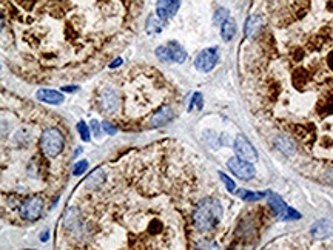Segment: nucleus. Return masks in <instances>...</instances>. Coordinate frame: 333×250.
<instances>
[{"instance_id":"nucleus-1","label":"nucleus","mask_w":333,"mask_h":250,"mask_svg":"<svg viewBox=\"0 0 333 250\" xmlns=\"http://www.w3.org/2000/svg\"><path fill=\"white\" fill-rule=\"evenodd\" d=\"M222 217V207L216 199H204L193 213V222L201 232L212 230Z\"/></svg>"},{"instance_id":"nucleus-2","label":"nucleus","mask_w":333,"mask_h":250,"mask_svg":"<svg viewBox=\"0 0 333 250\" xmlns=\"http://www.w3.org/2000/svg\"><path fill=\"white\" fill-rule=\"evenodd\" d=\"M63 144H65L63 136L57 128H47L40 138L42 150L50 157H56L57 155H59L63 150Z\"/></svg>"},{"instance_id":"nucleus-3","label":"nucleus","mask_w":333,"mask_h":250,"mask_svg":"<svg viewBox=\"0 0 333 250\" xmlns=\"http://www.w3.org/2000/svg\"><path fill=\"white\" fill-rule=\"evenodd\" d=\"M157 58L162 62H178L182 63L187 59V51L183 50L178 42H168L164 47H159L156 50Z\"/></svg>"},{"instance_id":"nucleus-4","label":"nucleus","mask_w":333,"mask_h":250,"mask_svg":"<svg viewBox=\"0 0 333 250\" xmlns=\"http://www.w3.org/2000/svg\"><path fill=\"white\" fill-rule=\"evenodd\" d=\"M217 59H219V53H217V48H207L204 51H201L198 54L196 61H194V65L199 71L202 73H209L212 71L214 65L217 63Z\"/></svg>"},{"instance_id":"nucleus-5","label":"nucleus","mask_w":333,"mask_h":250,"mask_svg":"<svg viewBox=\"0 0 333 250\" xmlns=\"http://www.w3.org/2000/svg\"><path fill=\"white\" fill-rule=\"evenodd\" d=\"M228 168L232 170L233 175H236L241 179H245V181L251 179L256 173L253 164L248 161H244V159H241V157H232L230 161H228Z\"/></svg>"},{"instance_id":"nucleus-6","label":"nucleus","mask_w":333,"mask_h":250,"mask_svg":"<svg viewBox=\"0 0 333 250\" xmlns=\"http://www.w3.org/2000/svg\"><path fill=\"white\" fill-rule=\"evenodd\" d=\"M42 209H43V201L39 196H34L22 204L20 215L22 218L27 221H36L42 215Z\"/></svg>"},{"instance_id":"nucleus-7","label":"nucleus","mask_w":333,"mask_h":250,"mask_svg":"<svg viewBox=\"0 0 333 250\" xmlns=\"http://www.w3.org/2000/svg\"><path fill=\"white\" fill-rule=\"evenodd\" d=\"M235 152L241 159H244V161H248V162H256L258 161V152L255 150V147L244 138V136L236 138Z\"/></svg>"},{"instance_id":"nucleus-8","label":"nucleus","mask_w":333,"mask_h":250,"mask_svg":"<svg viewBox=\"0 0 333 250\" xmlns=\"http://www.w3.org/2000/svg\"><path fill=\"white\" fill-rule=\"evenodd\" d=\"M181 6V0H157L156 11L157 17L162 20H168L173 17Z\"/></svg>"},{"instance_id":"nucleus-9","label":"nucleus","mask_w":333,"mask_h":250,"mask_svg":"<svg viewBox=\"0 0 333 250\" xmlns=\"http://www.w3.org/2000/svg\"><path fill=\"white\" fill-rule=\"evenodd\" d=\"M36 96H37L39 100L47 102V104H53V105H61L62 102L65 100V97H63L62 93L54 92V90H47V88L39 90Z\"/></svg>"},{"instance_id":"nucleus-10","label":"nucleus","mask_w":333,"mask_h":250,"mask_svg":"<svg viewBox=\"0 0 333 250\" xmlns=\"http://www.w3.org/2000/svg\"><path fill=\"white\" fill-rule=\"evenodd\" d=\"M100 102H102V108L105 110V111H108V113L116 111L118 104H119V102H118V96H116V93H114L111 88H107L105 92L102 93Z\"/></svg>"},{"instance_id":"nucleus-11","label":"nucleus","mask_w":333,"mask_h":250,"mask_svg":"<svg viewBox=\"0 0 333 250\" xmlns=\"http://www.w3.org/2000/svg\"><path fill=\"white\" fill-rule=\"evenodd\" d=\"M173 110L168 108V107H164L160 108L157 113H154V116L151 118V125L153 127H160V125H165L168 124L171 119H173Z\"/></svg>"},{"instance_id":"nucleus-12","label":"nucleus","mask_w":333,"mask_h":250,"mask_svg":"<svg viewBox=\"0 0 333 250\" xmlns=\"http://www.w3.org/2000/svg\"><path fill=\"white\" fill-rule=\"evenodd\" d=\"M332 233V225L329 221H318L312 227V235L315 238H327Z\"/></svg>"},{"instance_id":"nucleus-13","label":"nucleus","mask_w":333,"mask_h":250,"mask_svg":"<svg viewBox=\"0 0 333 250\" xmlns=\"http://www.w3.org/2000/svg\"><path fill=\"white\" fill-rule=\"evenodd\" d=\"M236 34V22L233 19H227L224 24L221 25V36L224 40H232L233 36Z\"/></svg>"},{"instance_id":"nucleus-14","label":"nucleus","mask_w":333,"mask_h":250,"mask_svg":"<svg viewBox=\"0 0 333 250\" xmlns=\"http://www.w3.org/2000/svg\"><path fill=\"white\" fill-rule=\"evenodd\" d=\"M164 28V20L159 19L157 16H150L147 20V32L150 34H157Z\"/></svg>"},{"instance_id":"nucleus-15","label":"nucleus","mask_w":333,"mask_h":250,"mask_svg":"<svg viewBox=\"0 0 333 250\" xmlns=\"http://www.w3.org/2000/svg\"><path fill=\"white\" fill-rule=\"evenodd\" d=\"M269 202H270L273 212L276 213V215H281V212L287 207L285 202L281 199L279 195H276V193H269Z\"/></svg>"},{"instance_id":"nucleus-16","label":"nucleus","mask_w":333,"mask_h":250,"mask_svg":"<svg viewBox=\"0 0 333 250\" xmlns=\"http://www.w3.org/2000/svg\"><path fill=\"white\" fill-rule=\"evenodd\" d=\"M236 195L241 198V199H245V201H258V199H262L264 196L267 195L266 191H248V190H238Z\"/></svg>"},{"instance_id":"nucleus-17","label":"nucleus","mask_w":333,"mask_h":250,"mask_svg":"<svg viewBox=\"0 0 333 250\" xmlns=\"http://www.w3.org/2000/svg\"><path fill=\"white\" fill-rule=\"evenodd\" d=\"M259 25H261V20L256 19V17H251L247 20V27H245V36L247 37H251L255 34L256 30H259Z\"/></svg>"},{"instance_id":"nucleus-18","label":"nucleus","mask_w":333,"mask_h":250,"mask_svg":"<svg viewBox=\"0 0 333 250\" xmlns=\"http://www.w3.org/2000/svg\"><path fill=\"white\" fill-rule=\"evenodd\" d=\"M300 218H301V215L292 207H285L281 212V219L282 221H293V219H300Z\"/></svg>"},{"instance_id":"nucleus-19","label":"nucleus","mask_w":333,"mask_h":250,"mask_svg":"<svg viewBox=\"0 0 333 250\" xmlns=\"http://www.w3.org/2000/svg\"><path fill=\"white\" fill-rule=\"evenodd\" d=\"M227 19H230V17H228V11L225 8H219V9L216 11V14H214V24L222 25Z\"/></svg>"},{"instance_id":"nucleus-20","label":"nucleus","mask_w":333,"mask_h":250,"mask_svg":"<svg viewBox=\"0 0 333 250\" xmlns=\"http://www.w3.org/2000/svg\"><path fill=\"white\" fill-rule=\"evenodd\" d=\"M87 168H88V161H79V162H76L74 167H73V175H74V176L84 175V173L87 172Z\"/></svg>"},{"instance_id":"nucleus-21","label":"nucleus","mask_w":333,"mask_h":250,"mask_svg":"<svg viewBox=\"0 0 333 250\" xmlns=\"http://www.w3.org/2000/svg\"><path fill=\"white\" fill-rule=\"evenodd\" d=\"M77 130H79L80 138H82L85 142H88L90 141V128H88V125L85 122H79L77 124Z\"/></svg>"},{"instance_id":"nucleus-22","label":"nucleus","mask_w":333,"mask_h":250,"mask_svg":"<svg viewBox=\"0 0 333 250\" xmlns=\"http://www.w3.org/2000/svg\"><path fill=\"white\" fill-rule=\"evenodd\" d=\"M194 107H196L198 110L202 108V94H201V93H194V94H193L191 102H190V107H188V111H191Z\"/></svg>"},{"instance_id":"nucleus-23","label":"nucleus","mask_w":333,"mask_h":250,"mask_svg":"<svg viewBox=\"0 0 333 250\" xmlns=\"http://www.w3.org/2000/svg\"><path fill=\"white\" fill-rule=\"evenodd\" d=\"M219 176H221V179H222V183L225 184L227 190H228V191H235V187H236V186H235V183H233V181H232L230 178H228V176H227L225 173H222V172L219 173Z\"/></svg>"},{"instance_id":"nucleus-24","label":"nucleus","mask_w":333,"mask_h":250,"mask_svg":"<svg viewBox=\"0 0 333 250\" xmlns=\"http://www.w3.org/2000/svg\"><path fill=\"white\" fill-rule=\"evenodd\" d=\"M102 128H103V131L108 133V134H114V133H116V128H114L113 125L108 124V122H103L102 124Z\"/></svg>"},{"instance_id":"nucleus-25","label":"nucleus","mask_w":333,"mask_h":250,"mask_svg":"<svg viewBox=\"0 0 333 250\" xmlns=\"http://www.w3.org/2000/svg\"><path fill=\"white\" fill-rule=\"evenodd\" d=\"M91 128H93L96 136H100V125H99V122H96V121L91 122Z\"/></svg>"},{"instance_id":"nucleus-26","label":"nucleus","mask_w":333,"mask_h":250,"mask_svg":"<svg viewBox=\"0 0 333 250\" xmlns=\"http://www.w3.org/2000/svg\"><path fill=\"white\" fill-rule=\"evenodd\" d=\"M327 63H329V66L333 70V51H330L329 56H327Z\"/></svg>"},{"instance_id":"nucleus-27","label":"nucleus","mask_w":333,"mask_h":250,"mask_svg":"<svg viewBox=\"0 0 333 250\" xmlns=\"http://www.w3.org/2000/svg\"><path fill=\"white\" fill-rule=\"evenodd\" d=\"M121 63H122V59H116V61H114V62L110 65V68H116V66H119Z\"/></svg>"},{"instance_id":"nucleus-28","label":"nucleus","mask_w":333,"mask_h":250,"mask_svg":"<svg viewBox=\"0 0 333 250\" xmlns=\"http://www.w3.org/2000/svg\"><path fill=\"white\" fill-rule=\"evenodd\" d=\"M63 92H77V87H63Z\"/></svg>"},{"instance_id":"nucleus-29","label":"nucleus","mask_w":333,"mask_h":250,"mask_svg":"<svg viewBox=\"0 0 333 250\" xmlns=\"http://www.w3.org/2000/svg\"><path fill=\"white\" fill-rule=\"evenodd\" d=\"M2 27H3V19H2V16H0V30H2Z\"/></svg>"}]
</instances>
